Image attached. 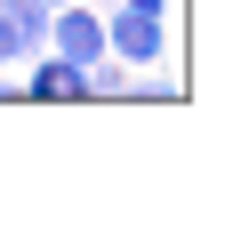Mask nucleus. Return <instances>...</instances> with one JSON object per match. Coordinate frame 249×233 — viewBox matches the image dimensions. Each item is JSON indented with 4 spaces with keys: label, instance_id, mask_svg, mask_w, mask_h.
I'll return each mask as SVG.
<instances>
[{
    "label": "nucleus",
    "instance_id": "3",
    "mask_svg": "<svg viewBox=\"0 0 249 233\" xmlns=\"http://www.w3.org/2000/svg\"><path fill=\"white\" fill-rule=\"evenodd\" d=\"M121 8H153V17H169V0H121Z\"/></svg>",
    "mask_w": 249,
    "mask_h": 233
},
{
    "label": "nucleus",
    "instance_id": "1",
    "mask_svg": "<svg viewBox=\"0 0 249 233\" xmlns=\"http://www.w3.org/2000/svg\"><path fill=\"white\" fill-rule=\"evenodd\" d=\"M105 17V56H121V65H169V17H153V8H97Z\"/></svg>",
    "mask_w": 249,
    "mask_h": 233
},
{
    "label": "nucleus",
    "instance_id": "4",
    "mask_svg": "<svg viewBox=\"0 0 249 233\" xmlns=\"http://www.w3.org/2000/svg\"><path fill=\"white\" fill-rule=\"evenodd\" d=\"M49 8H56V0H49Z\"/></svg>",
    "mask_w": 249,
    "mask_h": 233
},
{
    "label": "nucleus",
    "instance_id": "2",
    "mask_svg": "<svg viewBox=\"0 0 249 233\" xmlns=\"http://www.w3.org/2000/svg\"><path fill=\"white\" fill-rule=\"evenodd\" d=\"M17 65H24V40H17V24L0 17V72H17Z\"/></svg>",
    "mask_w": 249,
    "mask_h": 233
}]
</instances>
